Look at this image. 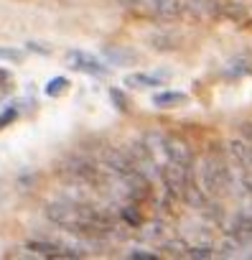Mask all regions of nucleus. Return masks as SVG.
<instances>
[{
    "label": "nucleus",
    "instance_id": "nucleus-1",
    "mask_svg": "<svg viewBox=\"0 0 252 260\" xmlns=\"http://www.w3.org/2000/svg\"><path fill=\"white\" fill-rule=\"evenodd\" d=\"M44 214L54 227L84 240H102L117 232V217L112 207L97 204L94 199H69L61 194L46 204Z\"/></svg>",
    "mask_w": 252,
    "mask_h": 260
},
{
    "label": "nucleus",
    "instance_id": "nucleus-2",
    "mask_svg": "<svg viewBox=\"0 0 252 260\" xmlns=\"http://www.w3.org/2000/svg\"><path fill=\"white\" fill-rule=\"evenodd\" d=\"M232 179L229 158L219 146H211L194 158L191 184L206 202H222L232 189Z\"/></svg>",
    "mask_w": 252,
    "mask_h": 260
},
{
    "label": "nucleus",
    "instance_id": "nucleus-3",
    "mask_svg": "<svg viewBox=\"0 0 252 260\" xmlns=\"http://www.w3.org/2000/svg\"><path fill=\"white\" fill-rule=\"evenodd\" d=\"M56 174L71 186V189H87L102 194V169L99 161L87 153H69L61 158Z\"/></svg>",
    "mask_w": 252,
    "mask_h": 260
},
{
    "label": "nucleus",
    "instance_id": "nucleus-4",
    "mask_svg": "<svg viewBox=\"0 0 252 260\" xmlns=\"http://www.w3.org/2000/svg\"><path fill=\"white\" fill-rule=\"evenodd\" d=\"M125 3L138 16H146V18L161 21V23H171V21L181 18L186 11V0H125Z\"/></svg>",
    "mask_w": 252,
    "mask_h": 260
},
{
    "label": "nucleus",
    "instance_id": "nucleus-5",
    "mask_svg": "<svg viewBox=\"0 0 252 260\" xmlns=\"http://www.w3.org/2000/svg\"><path fill=\"white\" fill-rule=\"evenodd\" d=\"M66 67L74 69V72L89 74V77H107V74H110V67H107L99 56H94V54H89V51H82V49L66 51Z\"/></svg>",
    "mask_w": 252,
    "mask_h": 260
},
{
    "label": "nucleus",
    "instance_id": "nucleus-6",
    "mask_svg": "<svg viewBox=\"0 0 252 260\" xmlns=\"http://www.w3.org/2000/svg\"><path fill=\"white\" fill-rule=\"evenodd\" d=\"M26 250L36 257H82L84 252L82 250H71L66 245H59L54 240H28L26 242Z\"/></svg>",
    "mask_w": 252,
    "mask_h": 260
},
{
    "label": "nucleus",
    "instance_id": "nucleus-7",
    "mask_svg": "<svg viewBox=\"0 0 252 260\" xmlns=\"http://www.w3.org/2000/svg\"><path fill=\"white\" fill-rule=\"evenodd\" d=\"M227 235H229V240H234L237 247L249 245V242H252V214L244 212V209H239V212L232 217V222H229V227H227Z\"/></svg>",
    "mask_w": 252,
    "mask_h": 260
},
{
    "label": "nucleus",
    "instance_id": "nucleus-8",
    "mask_svg": "<svg viewBox=\"0 0 252 260\" xmlns=\"http://www.w3.org/2000/svg\"><path fill=\"white\" fill-rule=\"evenodd\" d=\"M102 56L112 67H135L140 61V54L133 46H125V44H104L102 46Z\"/></svg>",
    "mask_w": 252,
    "mask_h": 260
},
{
    "label": "nucleus",
    "instance_id": "nucleus-9",
    "mask_svg": "<svg viewBox=\"0 0 252 260\" xmlns=\"http://www.w3.org/2000/svg\"><path fill=\"white\" fill-rule=\"evenodd\" d=\"M222 77H227V79L252 77V51H239V54L229 56L222 67Z\"/></svg>",
    "mask_w": 252,
    "mask_h": 260
},
{
    "label": "nucleus",
    "instance_id": "nucleus-10",
    "mask_svg": "<svg viewBox=\"0 0 252 260\" xmlns=\"http://www.w3.org/2000/svg\"><path fill=\"white\" fill-rule=\"evenodd\" d=\"M171 74L166 72H133L125 77V87H133V89H153V87H163V82Z\"/></svg>",
    "mask_w": 252,
    "mask_h": 260
},
{
    "label": "nucleus",
    "instance_id": "nucleus-11",
    "mask_svg": "<svg viewBox=\"0 0 252 260\" xmlns=\"http://www.w3.org/2000/svg\"><path fill=\"white\" fill-rule=\"evenodd\" d=\"M186 102H189V94L186 92H176V89H163V92L153 94V105L158 110H176V107H184Z\"/></svg>",
    "mask_w": 252,
    "mask_h": 260
},
{
    "label": "nucleus",
    "instance_id": "nucleus-12",
    "mask_svg": "<svg viewBox=\"0 0 252 260\" xmlns=\"http://www.w3.org/2000/svg\"><path fill=\"white\" fill-rule=\"evenodd\" d=\"M151 44H153V49H158V51L178 49V46H176V36H173L171 31H158L156 36H151Z\"/></svg>",
    "mask_w": 252,
    "mask_h": 260
},
{
    "label": "nucleus",
    "instance_id": "nucleus-13",
    "mask_svg": "<svg viewBox=\"0 0 252 260\" xmlns=\"http://www.w3.org/2000/svg\"><path fill=\"white\" fill-rule=\"evenodd\" d=\"M110 100H112V107L122 115H130V97L125 94L120 87H112L110 89Z\"/></svg>",
    "mask_w": 252,
    "mask_h": 260
},
{
    "label": "nucleus",
    "instance_id": "nucleus-14",
    "mask_svg": "<svg viewBox=\"0 0 252 260\" xmlns=\"http://www.w3.org/2000/svg\"><path fill=\"white\" fill-rule=\"evenodd\" d=\"M69 89V79L66 77H51L44 87V94L46 97H61L64 92Z\"/></svg>",
    "mask_w": 252,
    "mask_h": 260
},
{
    "label": "nucleus",
    "instance_id": "nucleus-15",
    "mask_svg": "<svg viewBox=\"0 0 252 260\" xmlns=\"http://www.w3.org/2000/svg\"><path fill=\"white\" fill-rule=\"evenodd\" d=\"M11 92H13V74L0 67V102H6Z\"/></svg>",
    "mask_w": 252,
    "mask_h": 260
},
{
    "label": "nucleus",
    "instance_id": "nucleus-16",
    "mask_svg": "<svg viewBox=\"0 0 252 260\" xmlns=\"http://www.w3.org/2000/svg\"><path fill=\"white\" fill-rule=\"evenodd\" d=\"M18 115H21L18 105H6V107H3V112H0V130H6L11 122H16V120H18Z\"/></svg>",
    "mask_w": 252,
    "mask_h": 260
},
{
    "label": "nucleus",
    "instance_id": "nucleus-17",
    "mask_svg": "<svg viewBox=\"0 0 252 260\" xmlns=\"http://www.w3.org/2000/svg\"><path fill=\"white\" fill-rule=\"evenodd\" d=\"M125 257H133V260H158L161 255H158V252H151V250L135 247V250H128V252H125Z\"/></svg>",
    "mask_w": 252,
    "mask_h": 260
},
{
    "label": "nucleus",
    "instance_id": "nucleus-18",
    "mask_svg": "<svg viewBox=\"0 0 252 260\" xmlns=\"http://www.w3.org/2000/svg\"><path fill=\"white\" fill-rule=\"evenodd\" d=\"M0 59L3 61H21L23 51L21 49H11V46H0Z\"/></svg>",
    "mask_w": 252,
    "mask_h": 260
},
{
    "label": "nucleus",
    "instance_id": "nucleus-19",
    "mask_svg": "<svg viewBox=\"0 0 252 260\" xmlns=\"http://www.w3.org/2000/svg\"><path fill=\"white\" fill-rule=\"evenodd\" d=\"M26 49H28V51H33V54H44V56H49V54H51V49H49L46 44H33V41H31V44H26Z\"/></svg>",
    "mask_w": 252,
    "mask_h": 260
}]
</instances>
